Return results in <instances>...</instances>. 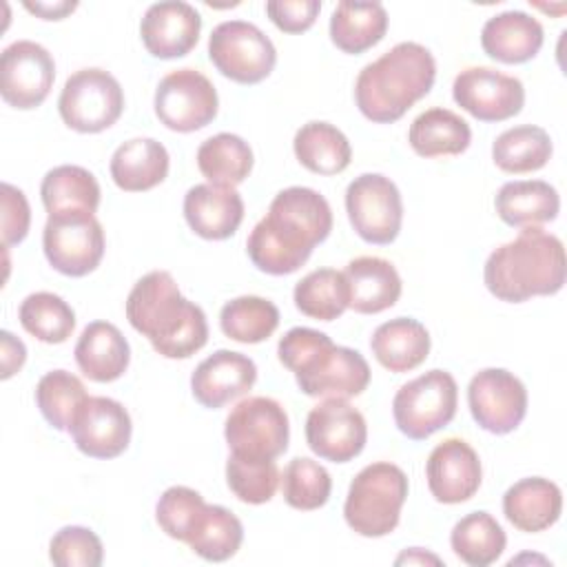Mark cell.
<instances>
[{"instance_id":"17","label":"cell","mask_w":567,"mask_h":567,"mask_svg":"<svg viewBox=\"0 0 567 567\" xmlns=\"http://www.w3.org/2000/svg\"><path fill=\"white\" fill-rule=\"evenodd\" d=\"M454 102L481 122H503L520 113L525 86L518 78L489 66L463 69L452 84Z\"/></svg>"},{"instance_id":"34","label":"cell","mask_w":567,"mask_h":567,"mask_svg":"<svg viewBox=\"0 0 567 567\" xmlns=\"http://www.w3.org/2000/svg\"><path fill=\"white\" fill-rule=\"evenodd\" d=\"M244 540L241 520L221 505H204L197 518L193 520L186 545L210 563L228 560L237 554Z\"/></svg>"},{"instance_id":"38","label":"cell","mask_w":567,"mask_h":567,"mask_svg":"<svg viewBox=\"0 0 567 567\" xmlns=\"http://www.w3.org/2000/svg\"><path fill=\"white\" fill-rule=\"evenodd\" d=\"M295 306L301 315L319 321H332L348 308L350 295L343 272L334 268H319L308 272L295 286Z\"/></svg>"},{"instance_id":"7","label":"cell","mask_w":567,"mask_h":567,"mask_svg":"<svg viewBox=\"0 0 567 567\" xmlns=\"http://www.w3.org/2000/svg\"><path fill=\"white\" fill-rule=\"evenodd\" d=\"M458 405V385L445 370H430L403 383L392 401V416L401 434L423 441L445 427Z\"/></svg>"},{"instance_id":"11","label":"cell","mask_w":567,"mask_h":567,"mask_svg":"<svg viewBox=\"0 0 567 567\" xmlns=\"http://www.w3.org/2000/svg\"><path fill=\"white\" fill-rule=\"evenodd\" d=\"M346 210L354 233L368 244H392L401 230V193L396 184L381 173H363L348 184Z\"/></svg>"},{"instance_id":"8","label":"cell","mask_w":567,"mask_h":567,"mask_svg":"<svg viewBox=\"0 0 567 567\" xmlns=\"http://www.w3.org/2000/svg\"><path fill=\"white\" fill-rule=\"evenodd\" d=\"M224 436L233 454L275 461L288 447V414L284 405L270 396H248L226 416Z\"/></svg>"},{"instance_id":"14","label":"cell","mask_w":567,"mask_h":567,"mask_svg":"<svg viewBox=\"0 0 567 567\" xmlns=\"http://www.w3.org/2000/svg\"><path fill=\"white\" fill-rule=\"evenodd\" d=\"M467 405L483 430L509 434L527 414V390L509 370L485 368L467 385Z\"/></svg>"},{"instance_id":"39","label":"cell","mask_w":567,"mask_h":567,"mask_svg":"<svg viewBox=\"0 0 567 567\" xmlns=\"http://www.w3.org/2000/svg\"><path fill=\"white\" fill-rule=\"evenodd\" d=\"M221 332L239 343H261L279 326V310L272 301L244 295L224 303L219 312Z\"/></svg>"},{"instance_id":"32","label":"cell","mask_w":567,"mask_h":567,"mask_svg":"<svg viewBox=\"0 0 567 567\" xmlns=\"http://www.w3.org/2000/svg\"><path fill=\"white\" fill-rule=\"evenodd\" d=\"M40 195L49 215H93L100 206V184L95 175L75 164H62L51 168L40 184Z\"/></svg>"},{"instance_id":"2","label":"cell","mask_w":567,"mask_h":567,"mask_svg":"<svg viewBox=\"0 0 567 567\" xmlns=\"http://www.w3.org/2000/svg\"><path fill=\"white\" fill-rule=\"evenodd\" d=\"M126 319L166 359H188L208 341L204 310L179 292L166 270H153L131 288Z\"/></svg>"},{"instance_id":"49","label":"cell","mask_w":567,"mask_h":567,"mask_svg":"<svg viewBox=\"0 0 567 567\" xmlns=\"http://www.w3.org/2000/svg\"><path fill=\"white\" fill-rule=\"evenodd\" d=\"M75 7L78 2H24V9L40 16L42 20H62Z\"/></svg>"},{"instance_id":"19","label":"cell","mask_w":567,"mask_h":567,"mask_svg":"<svg viewBox=\"0 0 567 567\" xmlns=\"http://www.w3.org/2000/svg\"><path fill=\"white\" fill-rule=\"evenodd\" d=\"M427 487L439 503L456 505L470 501L483 478L478 454L463 439L441 441L427 456L425 463Z\"/></svg>"},{"instance_id":"48","label":"cell","mask_w":567,"mask_h":567,"mask_svg":"<svg viewBox=\"0 0 567 567\" xmlns=\"http://www.w3.org/2000/svg\"><path fill=\"white\" fill-rule=\"evenodd\" d=\"M0 341H2V374L0 377L9 379L22 368V363L27 359V348L9 330L0 332Z\"/></svg>"},{"instance_id":"43","label":"cell","mask_w":567,"mask_h":567,"mask_svg":"<svg viewBox=\"0 0 567 567\" xmlns=\"http://www.w3.org/2000/svg\"><path fill=\"white\" fill-rule=\"evenodd\" d=\"M279 467L275 461H257L239 454L228 456L226 461V483L230 492L250 505L268 503L279 485Z\"/></svg>"},{"instance_id":"46","label":"cell","mask_w":567,"mask_h":567,"mask_svg":"<svg viewBox=\"0 0 567 567\" xmlns=\"http://www.w3.org/2000/svg\"><path fill=\"white\" fill-rule=\"evenodd\" d=\"M31 224V208L20 188L4 182L2 184V246L9 248L20 244Z\"/></svg>"},{"instance_id":"9","label":"cell","mask_w":567,"mask_h":567,"mask_svg":"<svg viewBox=\"0 0 567 567\" xmlns=\"http://www.w3.org/2000/svg\"><path fill=\"white\" fill-rule=\"evenodd\" d=\"M62 122L78 133H100L124 111V91L104 69H80L66 78L58 97Z\"/></svg>"},{"instance_id":"50","label":"cell","mask_w":567,"mask_h":567,"mask_svg":"<svg viewBox=\"0 0 567 567\" xmlns=\"http://www.w3.org/2000/svg\"><path fill=\"white\" fill-rule=\"evenodd\" d=\"M403 563H408V565H414V563H419V565H423V563L441 565V558H439V556H434V554L423 551L421 547H412V549L403 551V554L396 558V565H403Z\"/></svg>"},{"instance_id":"31","label":"cell","mask_w":567,"mask_h":567,"mask_svg":"<svg viewBox=\"0 0 567 567\" xmlns=\"http://www.w3.org/2000/svg\"><path fill=\"white\" fill-rule=\"evenodd\" d=\"M408 142L421 157L461 155L472 142V131L454 111L434 106L414 117L408 131Z\"/></svg>"},{"instance_id":"3","label":"cell","mask_w":567,"mask_h":567,"mask_svg":"<svg viewBox=\"0 0 567 567\" xmlns=\"http://www.w3.org/2000/svg\"><path fill=\"white\" fill-rule=\"evenodd\" d=\"M487 290L507 303L556 295L565 284L563 241L540 226H527L492 250L483 268Z\"/></svg>"},{"instance_id":"41","label":"cell","mask_w":567,"mask_h":567,"mask_svg":"<svg viewBox=\"0 0 567 567\" xmlns=\"http://www.w3.org/2000/svg\"><path fill=\"white\" fill-rule=\"evenodd\" d=\"M86 396L84 383L66 370H51L35 385V403L44 421L60 432L69 430Z\"/></svg>"},{"instance_id":"42","label":"cell","mask_w":567,"mask_h":567,"mask_svg":"<svg viewBox=\"0 0 567 567\" xmlns=\"http://www.w3.org/2000/svg\"><path fill=\"white\" fill-rule=\"evenodd\" d=\"M284 501L301 512L319 509L328 503L332 492V478L323 465L312 458H292L281 474Z\"/></svg>"},{"instance_id":"44","label":"cell","mask_w":567,"mask_h":567,"mask_svg":"<svg viewBox=\"0 0 567 567\" xmlns=\"http://www.w3.org/2000/svg\"><path fill=\"white\" fill-rule=\"evenodd\" d=\"M49 558L58 567H100L104 560V547L93 529L66 525L51 538Z\"/></svg>"},{"instance_id":"35","label":"cell","mask_w":567,"mask_h":567,"mask_svg":"<svg viewBox=\"0 0 567 567\" xmlns=\"http://www.w3.org/2000/svg\"><path fill=\"white\" fill-rule=\"evenodd\" d=\"M197 168L208 184L235 188L252 171V151L235 133H217L197 148Z\"/></svg>"},{"instance_id":"27","label":"cell","mask_w":567,"mask_h":567,"mask_svg":"<svg viewBox=\"0 0 567 567\" xmlns=\"http://www.w3.org/2000/svg\"><path fill=\"white\" fill-rule=\"evenodd\" d=\"M168 151L153 137H135L120 144L111 157V177L126 193H144L168 175Z\"/></svg>"},{"instance_id":"22","label":"cell","mask_w":567,"mask_h":567,"mask_svg":"<svg viewBox=\"0 0 567 567\" xmlns=\"http://www.w3.org/2000/svg\"><path fill=\"white\" fill-rule=\"evenodd\" d=\"M184 217L190 230L204 239H228L244 219V199L235 188L195 184L184 195Z\"/></svg>"},{"instance_id":"45","label":"cell","mask_w":567,"mask_h":567,"mask_svg":"<svg viewBox=\"0 0 567 567\" xmlns=\"http://www.w3.org/2000/svg\"><path fill=\"white\" fill-rule=\"evenodd\" d=\"M204 505L206 503L199 492L186 485H173L159 496L155 505L157 525L162 527V532H166V536L186 543L188 529Z\"/></svg>"},{"instance_id":"25","label":"cell","mask_w":567,"mask_h":567,"mask_svg":"<svg viewBox=\"0 0 567 567\" xmlns=\"http://www.w3.org/2000/svg\"><path fill=\"white\" fill-rule=\"evenodd\" d=\"M73 354L82 374L97 383L120 379L131 361L126 337L109 321H91L82 330Z\"/></svg>"},{"instance_id":"21","label":"cell","mask_w":567,"mask_h":567,"mask_svg":"<svg viewBox=\"0 0 567 567\" xmlns=\"http://www.w3.org/2000/svg\"><path fill=\"white\" fill-rule=\"evenodd\" d=\"M257 381V365L250 357L235 350H217L206 357L190 377L197 403L217 410L244 396Z\"/></svg>"},{"instance_id":"4","label":"cell","mask_w":567,"mask_h":567,"mask_svg":"<svg viewBox=\"0 0 567 567\" xmlns=\"http://www.w3.org/2000/svg\"><path fill=\"white\" fill-rule=\"evenodd\" d=\"M434 80V55L419 42H399L361 69L354 100L370 122L392 124L430 93Z\"/></svg>"},{"instance_id":"23","label":"cell","mask_w":567,"mask_h":567,"mask_svg":"<svg viewBox=\"0 0 567 567\" xmlns=\"http://www.w3.org/2000/svg\"><path fill=\"white\" fill-rule=\"evenodd\" d=\"M545 40L543 24L525 11H503L492 16L481 29L483 51L503 64H523L532 60Z\"/></svg>"},{"instance_id":"30","label":"cell","mask_w":567,"mask_h":567,"mask_svg":"<svg viewBox=\"0 0 567 567\" xmlns=\"http://www.w3.org/2000/svg\"><path fill=\"white\" fill-rule=\"evenodd\" d=\"M388 31V11L381 2L341 0L330 18L332 44L350 55L379 44Z\"/></svg>"},{"instance_id":"33","label":"cell","mask_w":567,"mask_h":567,"mask_svg":"<svg viewBox=\"0 0 567 567\" xmlns=\"http://www.w3.org/2000/svg\"><path fill=\"white\" fill-rule=\"evenodd\" d=\"M295 155L301 166L317 175H337L350 166L352 148L348 137L328 122L303 124L292 140Z\"/></svg>"},{"instance_id":"6","label":"cell","mask_w":567,"mask_h":567,"mask_svg":"<svg viewBox=\"0 0 567 567\" xmlns=\"http://www.w3.org/2000/svg\"><path fill=\"white\" fill-rule=\"evenodd\" d=\"M408 498L405 472L388 461L365 465L350 483L343 516L352 532L381 538L396 529Z\"/></svg>"},{"instance_id":"18","label":"cell","mask_w":567,"mask_h":567,"mask_svg":"<svg viewBox=\"0 0 567 567\" xmlns=\"http://www.w3.org/2000/svg\"><path fill=\"white\" fill-rule=\"evenodd\" d=\"M75 447L91 458H115L131 443V416L126 408L109 396H86L69 430Z\"/></svg>"},{"instance_id":"37","label":"cell","mask_w":567,"mask_h":567,"mask_svg":"<svg viewBox=\"0 0 567 567\" xmlns=\"http://www.w3.org/2000/svg\"><path fill=\"white\" fill-rule=\"evenodd\" d=\"M450 545L465 565L487 567L503 554L507 536L492 514L472 512L452 527Z\"/></svg>"},{"instance_id":"10","label":"cell","mask_w":567,"mask_h":567,"mask_svg":"<svg viewBox=\"0 0 567 567\" xmlns=\"http://www.w3.org/2000/svg\"><path fill=\"white\" fill-rule=\"evenodd\" d=\"M208 58L221 75L237 84H257L277 64L272 40L246 20L219 22L208 38Z\"/></svg>"},{"instance_id":"36","label":"cell","mask_w":567,"mask_h":567,"mask_svg":"<svg viewBox=\"0 0 567 567\" xmlns=\"http://www.w3.org/2000/svg\"><path fill=\"white\" fill-rule=\"evenodd\" d=\"M551 157V137L545 128L520 124L503 131L492 144V159L505 173H532Z\"/></svg>"},{"instance_id":"28","label":"cell","mask_w":567,"mask_h":567,"mask_svg":"<svg viewBox=\"0 0 567 567\" xmlns=\"http://www.w3.org/2000/svg\"><path fill=\"white\" fill-rule=\"evenodd\" d=\"M374 359L390 372H410L430 354V332L412 317L383 321L370 339Z\"/></svg>"},{"instance_id":"5","label":"cell","mask_w":567,"mask_h":567,"mask_svg":"<svg viewBox=\"0 0 567 567\" xmlns=\"http://www.w3.org/2000/svg\"><path fill=\"white\" fill-rule=\"evenodd\" d=\"M277 354L308 396L350 399L370 383V365L361 352L334 346L326 332L312 328H290L279 339Z\"/></svg>"},{"instance_id":"13","label":"cell","mask_w":567,"mask_h":567,"mask_svg":"<svg viewBox=\"0 0 567 567\" xmlns=\"http://www.w3.org/2000/svg\"><path fill=\"white\" fill-rule=\"evenodd\" d=\"M153 106L166 128L193 133L215 120L219 97L213 82L202 71L186 66L159 80Z\"/></svg>"},{"instance_id":"47","label":"cell","mask_w":567,"mask_h":567,"mask_svg":"<svg viewBox=\"0 0 567 567\" xmlns=\"http://www.w3.org/2000/svg\"><path fill=\"white\" fill-rule=\"evenodd\" d=\"M321 11L319 0H270L266 13L284 33H301L310 29Z\"/></svg>"},{"instance_id":"1","label":"cell","mask_w":567,"mask_h":567,"mask_svg":"<svg viewBox=\"0 0 567 567\" xmlns=\"http://www.w3.org/2000/svg\"><path fill=\"white\" fill-rule=\"evenodd\" d=\"M332 230L328 199L308 186H290L275 195L264 219L248 235L250 261L268 275H290L299 270L312 248Z\"/></svg>"},{"instance_id":"26","label":"cell","mask_w":567,"mask_h":567,"mask_svg":"<svg viewBox=\"0 0 567 567\" xmlns=\"http://www.w3.org/2000/svg\"><path fill=\"white\" fill-rule=\"evenodd\" d=\"M560 512L563 492L543 476L520 478L503 494V514L520 532H543L560 518Z\"/></svg>"},{"instance_id":"29","label":"cell","mask_w":567,"mask_h":567,"mask_svg":"<svg viewBox=\"0 0 567 567\" xmlns=\"http://www.w3.org/2000/svg\"><path fill=\"white\" fill-rule=\"evenodd\" d=\"M494 206L507 226L527 228L554 221L560 210V197L549 182L516 179L498 188Z\"/></svg>"},{"instance_id":"16","label":"cell","mask_w":567,"mask_h":567,"mask_svg":"<svg viewBox=\"0 0 567 567\" xmlns=\"http://www.w3.org/2000/svg\"><path fill=\"white\" fill-rule=\"evenodd\" d=\"M365 441V419L346 399H326L308 412L306 443L319 458L348 463L363 452Z\"/></svg>"},{"instance_id":"24","label":"cell","mask_w":567,"mask_h":567,"mask_svg":"<svg viewBox=\"0 0 567 567\" xmlns=\"http://www.w3.org/2000/svg\"><path fill=\"white\" fill-rule=\"evenodd\" d=\"M348 284V308L361 315H377L392 308L401 297V277L383 257H357L343 270Z\"/></svg>"},{"instance_id":"40","label":"cell","mask_w":567,"mask_h":567,"mask_svg":"<svg viewBox=\"0 0 567 567\" xmlns=\"http://www.w3.org/2000/svg\"><path fill=\"white\" fill-rule=\"evenodd\" d=\"M22 328L44 343H64L75 328L73 308L53 292H33L24 297L18 310Z\"/></svg>"},{"instance_id":"20","label":"cell","mask_w":567,"mask_h":567,"mask_svg":"<svg viewBox=\"0 0 567 567\" xmlns=\"http://www.w3.org/2000/svg\"><path fill=\"white\" fill-rule=\"evenodd\" d=\"M199 11L182 0L151 4L140 22V35L146 51L159 60H173L190 53L199 40Z\"/></svg>"},{"instance_id":"12","label":"cell","mask_w":567,"mask_h":567,"mask_svg":"<svg viewBox=\"0 0 567 567\" xmlns=\"http://www.w3.org/2000/svg\"><path fill=\"white\" fill-rule=\"evenodd\" d=\"M47 261L66 277L93 272L104 257V230L91 213L49 215L42 233Z\"/></svg>"},{"instance_id":"15","label":"cell","mask_w":567,"mask_h":567,"mask_svg":"<svg viewBox=\"0 0 567 567\" xmlns=\"http://www.w3.org/2000/svg\"><path fill=\"white\" fill-rule=\"evenodd\" d=\"M55 80L53 55L33 40H18L0 55V95L20 111L40 106Z\"/></svg>"}]
</instances>
